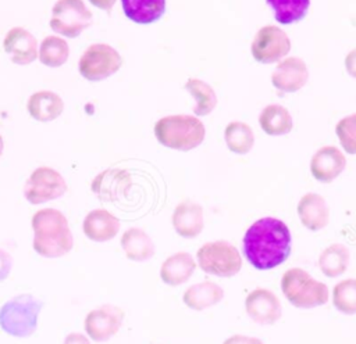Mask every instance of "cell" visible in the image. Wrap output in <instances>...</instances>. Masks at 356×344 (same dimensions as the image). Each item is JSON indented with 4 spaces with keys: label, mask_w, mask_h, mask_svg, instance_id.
<instances>
[{
    "label": "cell",
    "mask_w": 356,
    "mask_h": 344,
    "mask_svg": "<svg viewBox=\"0 0 356 344\" xmlns=\"http://www.w3.org/2000/svg\"><path fill=\"white\" fill-rule=\"evenodd\" d=\"M64 344H90L88 337L82 333H70L64 338Z\"/></svg>",
    "instance_id": "obj_36"
},
{
    "label": "cell",
    "mask_w": 356,
    "mask_h": 344,
    "mask_svg": "<svg viewBox=\"0 0 356 344\" xmlns=\"http://www.w3.org/2000/svg\"><path fill=\"white\" fill-rule=\"evenodd\" d=\"M281 291L291 305L312 309L328 302L330 291L325 283L314 279L302 268H289L281 277Z\"/></svg>",
    "instance_id": "obj_4"
},
{
    "label": "cell",
    "mask_w": 356,
    "mask_h": 344,
    "mask_svg": "<svg viewBox=\"0 0 356 344\" xmlns=\"http://www.w3.org/2000/svg\"><path fill=\"white\" fill-rule=\"evenodd\" d=\"M43 302L31 294H21L0 308L1 329L15 337L31 336L38 326V316Z\"/></svg>",
    "instance_id": "obj_5"
},
{
    "label": "cell",
    "mask_w": 356,
    "mask_h": 344,
    "mask_svg": "<svg viewBox=\"0 0 356 344\" xmlns=\"http://www.w3.org/2000/svg\"><path fill=\"white\" fill-rule=\"evenodd\" d=\"M121 247L128 259L143 262L154 255V243L140 227H129L122 233Z\"/></svg>",
    "instance_id": "obj_23"
},
{
    "label": "cell",
    "mask_w": 356,
    "mask_h": 344,
    "mask_svg": "<svg viewBox=\"0 0 356 344\" xmlns=\"http://www.w3.org/2000/svg\"><path fill=\"white\" fill-rule=\"evenodd\" d=\"M125 15L136 24L157 21L165 10V0H121Z\"/></svg>",
    "instance_id": "obj_26"
},
{
    "label": "cell",
    "mask_w": 356,
    "mask_h": 344,
    "mask_svg": "<svg viewBox=\"0 0 356 344\" xmlns=\"http://www.w3.org/2000/svg\"><path fill=\"white\" fill-rule=\"evenodd\" d=\"M185 89L195 98L193 112L195 115H207L217 105V94L213 87L202 79L189 78L185 83Z\"/></svg>",
    "instance_id": "obj_29"
},
{
    "label": "cell",
    "mask_w": 356,
    "mask_h": 344,
    "mask_svg": "<svg viewBox=\"0 0 356 344\" xmlns=\"http://www.w3.org/2000/svg\"><path fill=\"white\" fill-rule=\"evenodd\" d=\"M291 50L288 35L274 25H266L257 31L253 37L250 51L256 61L273 64L282 60Z\"/></svg>",
    "instance_id": "obj_10"
},
{
    "label": "cell",
    "mask_w": 356,
    "mask_h": 344,
    "mask_svg": "<svg viewBox=\"0 0 356 344\" xmlns=\"http://www.w3.org/2000/svg\"><path fill=\"white\" fill-rule=\"evenodd\" d=\"M154 136L159 143L168 148L189 151L203 141L206 128L193 115H167L156 122Z\"/></svg>",
    "instance_id": "obj_3"
},
{
    "label": "cell",
    "mask_w": 356,
    "mask_h": 344,
    "mask_svg": "<svg viewBox=\"0 0 356 344\" xmlns=\"http://www.w3.org/2000/svg\"><path fill=\"white\" fill-rule=\"evenodd\" d=\"M92 22V12L82 0H57L51 10L50 28L63 36L76 37Z\"/></svg>",
    "instance_id": "obj_8"
},
{
    "label": "cell",
    "mask_w": 356,
    "mask_h": 344,
    "mask_svg": "<svg viewBox=\"0 0 356 344\" xmlns=\"http://www.w3.org/2000/svg\"><path fill=\"white\" fill-rule=\"evenodd\" d=\"M33 250L44 258H58L70 252L74 244L68 221L54 208L39 209L32 216Z\"/></svg>",
    "instance_id": "obj_2"
},
{
    "label": "cell",
    "mask_w": 356,
    "mask_h": 344,
    "mask_svg": "<svg viewBox=\"0 0 356 344\" xmlns=\"http://www.w3.org/2000/svg\"><path fill=\"white\" fill-rule=\"evenodd\" d=\"M196 265L207 275L232 277L242 269V255L229 241H209L197 250Z\"/></svg>",
    "instance_id": "obj_6"
},
{
    "label": "cell",
    "mask_w": 356,
    "mask_h": 344,
    "mask_svg": "<svg viewBox=\"0 0 356 344\" xmlns=\"http://www.w3.org/2000/svg\"><path fill=\"white\" fill-rule=\"evenodd\" d=\"M331 301L335 309L343 315L356 313V279H342L331 293Z\"/></svg>",
    "instance_id": "obj_30"
},
{
    "label": "cell",
    "mask_w": 356,
    "mask_h": 344,
    "mask_svg": "<svg viewBox=\"0 0 356 344\" xmlns=\"http://www.w3.org/2000/svg\"><path fill=\"white\" fill-rule=\"evenodd\" d=\"M132 187L131 173L125 169L108 168L100 172L90 184L95 196L102 201H117L127 197Z\"/></svg>",
    "instance_id": "obj_13"
},
{
    "label": "cell",
    "mask_w": 356,
    "mask_h": 344,
    "mask_svg": "<svg viewBox=\"0 0 356 344\" xmlns=\"http://www.w3.org/2000/svg\"><path fill=\"white\" fill-rule=\"evenodd\" d=\"M267 3L280 24H292L306 15L310 0H267Z\"/></svg>",
    "instance_id": "obj_31"
},
{
    "label": "cell",
    "mask_w": 356,
    "mask_h": 344,
    "mask_svg": "<svg viewBox=\"0 0 356 344\" xmlns=\"http://www.w3.org/2000/svg\"><path fill=\"white\" fill-rule=\"evenodd\" d=\"M82 227L88 239L96 243H104L117 236L120 230V221L107 209L97 208L85 216Z\"/></svg>",
    "instance_id": "obj_19"
},
{
    "label": "cell",
    "mask_w": 356,
    "mask_h": 344,
    "mask_svg": "<svg viewBox=\"0 0 356 344\" xmlns=\"http://www.w3.org/2000/svg\"><path fill=\"white\" fill-rule=\"evenodd\" d=\"M95 7L102 8L104 11H110L115 4V0H89Z\"/></svg>",
    "instance_id": "obj_37"
},
{
    "label": "cell",
    "mask_w": 356,
    "mask_h": 344,
    "mask_svg": "<svg viewBox=\"0 0 356 344\" xmlns=\"http://www.w3.org/2000/svg\"><path fill=\"white\" fill-rule=\"evenodd\" d=\"M171 223L178 236L184 239L197 237L204 227L202 205L192 200L181 201L171 215Z\"/></svg>",
    "instance_id": "obj_17"
},
{
    "label": "cell",
    "mask_w": 356,
    "mask_h": 344,
    "mask_svg": "<svg viewBox=\"0 0 356 344\" xmlns=\"http://www.w3.org/2000/svg\"><path fill=\"white\" fill-rule=\"evenodd\" d=\"M224 139L228 150L235 154H246L254 144V133L252 128L241 121L229 122L225 126Z\"/></svg>",
    "instance_id": "obj_28"
},
{
    "label": "cell",
    "mask_w": 356,
    "mask_h": 344,
    "mask_svg": "<svg viewBox=\"0 0 356 344\" xmlns=\"http://www.w3.org/2000/svg\"><path fill=\"white\" fill-rule=\"evenodd\" d=\"M224 298V290L220 284L206 280L189 286L184 294V304L192 311H204L210 307L217 305Z\"/></svg>",
    "instance_id": "obj_21"
},
{
    "label": "cell",
    "mask_w": 356,
    "mask_h": 344,
    "mask_svg": "<svg viewBox=\"0 0 356 344\" xmlns=\"http://www.w3.org/2000/svg\"><path fill=\"white\" fill-rule=\"evenodd\" d=\"M259 123L270 136L286 135L293 128V121L289 111L281 104L266 105L259 115Z\"/></svg>",
    "instance_id": "obj_25"
},
{
    "label": "cell",
    "mask_w": 356,
    "mask_h": 344,
    "mask_svg": "<svg viewBox=\"0 0 356 344\" xmlns=\"http://www.w3.org/2000/svg\"><path fill=\"white\" fill-rule=\"evenodd\" d=\"M298 216L306 229L317 232L328 225L330 208L323 196L306 193L298 203Z\"/></svg>",
    "instance_id": "obj_18"
},
{
    "label": "cell",
    "mask_w": 356,
    "mask_h": 344,
    "mask_svg": "<svg viewBox=\"0 0 356 344\" xmlns=\"http://www.w3.org/2000/svg\"><path fill=\"white\" fill-rule=\"evenodd\" d=\"M346 166L343 153L335 146H324L318 148L310 160V172L313 178L321 183H331Z\"/></svg>",
    "instance_id": "obj_14"
},
{
    "label": "cell",
    "mask_w": 356,
    "mask_h": 344,
    "mask_svg": "<svg viewBox=\"0 0 356 344\" xmlns=\"http://www.w3.org/2000/svg\"><path fill=\"white\" fill-rule=\"evenodd\" d=\"M246 315L257 325L268 326L277 323L282 316V305L275 293L257 287L245 298Z\"/></svg>",
    "instance_id": "obj_11"
},
{
    "label": "cell",
    "mask_w": 356,
    "mask_h": 344,
    "mask_svg": "<svg viewBox=\"0 0 356 344\" xmlns=\"http://www.w3.org/2000/svg\"><path fill=\"white\" fill-rule=\"evenodd\" d=\"M13 268V258L11 255L0 248V280H4Z\"/></svg>",
    "instance_id": "obj_34"
},
{
    "label": "cell",
    "mask_w": 356,
    "mask_h": 344,
    "mask_svg": "<svg viewBox=\"0 0 356 344\" xmlns=\"http://www.w3.org/2000/svg\"><path fill=\"white\" fill-rule=\"evenodd\" d=\"M29 115L40 122H49L58 118L64 110V103L58 94L50 90H40L28 98Z\"/></svg>",
    "instance_id": "obj_22"
},
{
    "label": "cell",
    "mask_w": 356,
    "mask_h": 344,
    "mask_svg": "<svg viewBox=\"0 0 356 344\" xmlns=\"http://www.w3.org/2000/svg\"><path fill=\"white\" fill-rule=\"evenodd\" d=\"M335 133L342 148L349 154H356V114H350L338 121Z\"/></svg>",
    "instance_id": "obj_32"
},
{
    "label": "cell",
    "mask_w": 356,
    "mask_h": 344,
    "mask_svg": "<svg viewBox=\"0 0 356 344\" xmlns=\"http://www.w3.org/2000/svg\"><path fill=\"white\" fill-rule=\"evenodd\" d=\"M196 266L197 265L192 254L178 251L164 259L160 266V277L167 286L177 287L191 279Z\"/></svg>",
    "instance_id": "obj_20"
},
{
    "label": "cell",
    "mask_w": 356,
    "mask_h": 344,
    "mask_svg": "<svg viewBox=\"0 0 356 344\" xmlns=\"http://www.w3.org/2000/svg\"><path fill=\"white\" fill-rule=\"evenodd\" d=\"M222 344H264L260 338L245 336V334H232L222 341Z\"/></svg>",
    "instance_id": "obj_33"
},
{
    "label": "cell",
    "mask_w": 356,
    "mask_h": 344,
    "mask_svg": "<svg viewBox=\"0 0 356 344\" xmlns=\"http://www.w3.org/2000/svg\"><path fill=\"white\" fill-rule=\"evenodd\" d=\"M3 147H4V143H3V137L0 136V155L3 154Z\"/></svg>",
    "instance_id": "obj_38"
},
{
    "label": "cell",
    "mask_w": 356,
    "mask_h": 344,
    "mask_svg": "<svg viewBox=\"0 0 356 344\" xmlns=\"http://www.w3.org/2000/svg\"><path fill=\"white\" fill-rule=\"evenodd\" d=\"M67 183L53 168H36L24 186V196L31 204H42L65 194Z\"/></svg>",
    "instance_id": "obj_9"
},
{
    "label": "cell",
    "mask_w": 356,
    "mask_h": 344,
    "mask_svg": "<svg viewBox=\"0 0 356 344\" xmlns=\"http://www.w3.org/2000/svg\"><path fill=\"white\" fill-rule=\"evenodd\" d=\"M345 68L348 74L356 79V49L350 50L345 57Z\"/></svg>",
    "instance_id": "obj_35"
},
{
    "label": "cell",
    "mask_w": 356,
    "mask_h": 344,
    "mask_svg": "<svg viewBox=\"0 0 356 344\" xmlns=\"http://www.w3.org/2000/svg\"><path fill=\"white\" fill-rule=\"evenodd\" d=\"M39 61L50 68L61 67L70 57V46L65 39L50 35L44 37L38 50Z\"/></svg>",
    "instance_id": "obj_27"
},
{
    "label": "cell",
    "mask_w": 356,
    "mask_h": 344,
    "mask_svg": "<svg viewBox=\"0 0 356 344\" xmlns=\"http://www.w3.org/2000/svg\"><path fill=\"white\" fill-rule=\"evenodd\" d=\"M309 79L306 62L299 57H288L281 61L273 75L271 82L275 89L284 93H293L302 89Z\"/></svg>",
    "instance_id": "obj_15"
},
{
    "label": "cell",
    "mask_w": 356,
    "mask_h": 344,
    "mask_svg": "<svg viewBox=\"0 0 356 344\" xmlns=\"http://www.w3.org/2000/svg\"><path fill=\"white\" fill-rule=\"evenodd\" d=\"M317 264L324 276L331 279L339 277L350 264V251L342 243H332L320 252Z\"/></svg>",
    "instance_id": "obj_24"
},
{
    "label": "cell",
    "mask_w": 356,
    "mask_h": 344,
    "mask_svg": "<svg viewBox=\"0 0 356 344\" xmlns=\"http://www.w3.org/2000/svg\"><path fill=\"white\" fill-rule=\"evenodd\" d=\"M121 65L122 58L114 47L106 43H95L81 55L78 68L85 79L97 82L115 74Z\"/></svg>",
    "instance_id": "obj_7"
},
{
    "label": "cell",
    "mask_w": 356,
    "mask_h": 344,
    "mask_svg": "<svg viewBox=\"0 0 356 344\" xmlns=\"http://www.w3.org/2000/svg\"><path fill=\"white\" fill-rule=\"evenodd\" d=\"M124 311L115 305L104 304L92 309L85 318V332L97 343L111 338L122 326Z\"/></svg>",
    "instance_id": "obj_12"
},
{
    "label": "cell",
    "mask_w": 356,
    "mask_h": 344,
    "mask_svg": "<svg viewBox=\"0 0 356 344\" xmlns=\"http://www.w3.org/2000/svg\"><path fill=\"white\" fill-rule=\"evenodd\" d=\"M4 51L11 57V61L18 65H28L38 57V42L35 36L25 28H11L4 40Z\"/></svg>",
    "instance_id": "obj_16"
},
{
    "label": "cell",
    "mask_w": 356,
    "mask_h": 344,
    "mask_svg": "<svg viewBox=\"0 0 356 344\" xmlns=\"http://www.w3.org/2000/svg\"><path fill=\"white\" fill-rule=\"evenodd\" d=\"M242 244L243 255L254 269L270 270L288 259L292 237L284 221L264 216L246 229Z\"/></svg>",
    "instance_id": "obj_1"
}]
</instances>
